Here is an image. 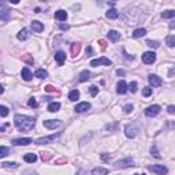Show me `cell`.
Listing matches in <instances>:
<instances>
[{
    "label": "cell",
    "instance_id": "12",
    "mask_svg": "<svg viewBox=\"0 0 175 175\" xmlns=\"http://www.w3.org/2000/svg\"><path fill=\"white\" fill-rule=\"evenodd\" d=\"M74 110L77 111V112H85V111L90 110V104H89V103H86V101H84V103L77 104Z\"/></svg>",
    "mask_w": 175,
    "mask_h": 175
},
{
    "label": "cell",
    "instance_id": "27",
    "mask_svg": "<svg viewBox=\"0 0 175 175\" xmlns=\"http://www.w3.org/2000/svg\"><path fill=\"white\" fill-rule=\"evenodd\" d=\"M146 34V29H144V27H141V29H136L133 32V37H136V39H138V37H142Z\"/></svg>",
    "mask_w": 175,
    "mask_h": 175
},
{
    "label": "cell",
    "instance_id": "32",
    "mask_svg": "<svg viewBox=\"0 0 175 175\" xmlns=\"http://www.w3.org/2000/svg\"><path fill=\"white\" fill-rule=\"evenodd\" d=\"M34 75H36L37 78H47V77H48V73H47L44 68H39Z\"/></svg>",
    "mask_w": 175,
    "mask_h": 175
},
{
    "label": "cell",
    "instance_id": "9",
    "mask_svg": "<svg viewBox=\"0 0 175 175\" xmlns=\"http://www.w3.org/2000/svg\"><path fill=\"white\" fill-rule=\"evenodd\" d=\"M159 112H160V105H151V107H148L145 110V115L149 118L156 116Z\"/></svg>",
    "mask_w": 175,
    "mask_h": 175
},
{
    "label": "cell",
    "instance_id": "35",
    "mask_svg": "<svg viewBox=\"0 0 175 175\" xmlns=\"http://www.w3.org/2000/svg\"><path fill=\"white\" fill-rule=\"evenodd\" d=\"M10 153V149L8 148H6V146H0V157H4V156H7Z\"/></svg>",
    "mask_w": 175,
    "mask_h": 175
},
{
    "label": "cell",
    "instance_id": "43",
    "mask_svg": "<svg viewBox=\"0 0 175 175\" xmlns=\"http://www.w3.org/2000/svg\"><path fill=\"white\" fill-rule=\"evenodd\" d=\"M101 159H103L104 162H110V160H111L110 153H101Z\"/></svg>",
    "mask_w": 175,
    "mask_h": 175
},
{
    "label": "cell",
    "instance_id": "18",
    "mask_svg": "<svg viewBox=\"0 0 175 175\" xmlns=\"http://www.w3.org/2000/svg\"><path fill=\"white\" fill-rule=\"evenodd\" d=\"M32 27H33V30H34L36 33H41L42 30H44V25H42L41 22H39V21H33Z\"/></svg>",
    "mask_w": 175,
    "mask_h": 175
},
{
    "label": "cell",
    "instance_id": "13",
    "mask_svg": "<svg viewBox=\"0 0 175 175\" xmlns=\"http://www.w3.org/2000/svg\"><path fill=\"white\" fill-rule=\"evenodd\" d=\"M0 19L1 21H7L8 19V10L6 8V4L1 1L0 4Z\"/></svg>",
    "mask_w": 175,
    "mask_h": 175
},
{
    "label": "cell",
    "instance_id": "4",
    "mask_svg": "<svg viewBox=\"0 0 175 175\" xmlns=\"http://www.w3.org/2000/svg\"><path fill=\"white\" fill-rule=\"evenodd\" d=\"M60 136V133L58 134H52V136H47V137H41V138H37L34 142L37 144V145H42V144H49L52 142V141H55L58 137Z\"/></svg>",
    "mask_w": 175,
    "mask_h": 175
},
{
    "label": "cell",
    "instance_id": "24",
    "mask_svg": "<svg viewBox=\"0 0 175 175\" xmlns=\"http://www.w3.org/2000/svg\"><path fill=\"white\" fill-rule=\"evenodd\" d=\"M107 174H108V170L103 168V167H97V168L92 170V175H107Z\"/></svg>",
    "mask_w": 175,
    "mask_h": 175
},
{
    "label": "cell",
    "instance_id": "25",
    "mask_svg": "<svg viewBox=\"0 0 175 175\" xmlns=\"http://www.w3.org/2000/svg\"><path fill=\"white\" fill-rule=\"evenodd\" d=\"M23 160H25L26 163H34L37 160V156L34 155V153H26V155L23 156Z\"/></svg>",
    "mask_w": 175,
    "mask_h": 175
},
{
    "label": "cell",
    "instance_id": "36",
    "mask_svg": "<svg viewBox=\"0 0 175 175\" xmlns=\"http://www.w3.org/2000/svg\"><path fill=\"white\" fill-rule=\"evenodd\" d=\"M0 115L3 118H6L7 115H8V108H7L6 105H0Z\"/></svg>",
    "mask_w": 175,
    "mask_h": 175
},
{
    "label": "cell",
    "instance_id": "23",
    "mask_svg": "<svg viewBox=\"0 0 175 175\" xmlns=\"http://www.w3.org/2000/svg\"><path fill=\"white\" fill-rule=\"evenodd\" d=\"M79 51H81V44H79V42L71 44V55L73 56H77L78 53H79Z\"/></svg>",
    "mask_w": 175,
    "mask_h": 175
},
{
    "label": "cell",
    "instance_id": "11",
    "mask_svg": "<svg viewBox=\"0 0 175 175\" xmlns=\"http://www.w3.org/2000/svg\"><path fill=\"white\" fill-rule=\"evenodd\" d=\"M148 81H149V84L152 85L153 88H156V86H160V85L163 84L162 78H160V77H157V75H155V74H151L149 77H148Z\"/></svg>",
    "mask_w": 175,
    "mask_h": 175
},
{
    "label": "cell",
    "instance_id": "29",
    "mask_svg": "<svg viewBox=\"0 0 175 175\" xmlns=\"http://www.w3.org/2000/svg\"><path fill=\"white\" fill-rule=\"evenodd\" d=\"M59 108H60V103H58V101H53L48 105V111H51V112H56V111H59Z\"/></svg>",
    "mask_w": 175,
    "mask_h": 175
},
{
    "label": "cell",
    "instance_id": "47",
    "mask_svg": "<svg viewBox=\"0 0 175 175\" xmlns=\"http://www.w3.org/2000/svg\"><path fill=\"white\" fill-rule=\"evenodd\" d=\"M167 111H168V113H175V105H168Z\"/></svg>",
    "mask_w": 175,
    "mask_h": 175
},
{
    "label": "cell",
    "instance_id": "22",
    "mask_svg": "<svg viewBox=\"0 0 175 175\" xmlns=\"http://www.w3.org/2000/svg\"><path fill=\"white\" fill-rule=\"evenodd\" d=\"M105 16H107L108 19H116L118 16H119V14H118V11L115 10V8H111V10H108V11H107Z\"/></svg>",
    "mask_w": 175,
    "mask_h": 175
},
{
    "label": "cell",
    "instance_id": "46",
    "mask_svg": "<svg viewBox=\"0 0 175 175\" xmlns=\"http://www.w3.org/2000/svg\"><path fill=\"white\" fill-rule=\"evenodd\" d=\"M65 163H67V159L66 157H63V159H59L55 162V164H65Z\"/></svg>",
    "mask_w": 175,
    "mask_h": 175
},
{
    "label": "cell",
    "instance_id": "30",
    "mask_svg": "<svg viewBox=\"0 0 175 175\" xmlns=\"http://www.w3.org/2000/svg\"><path fill=\"white\" fill-rule=\"evenodd\" d=\"M1 165H3L4 168H18V167H19V164H18V163H15V162H13V163L3 162V163H1Z\"/></svg>",
    "mask_w": 175,
    "mask_h": 175
},
{
    "label": "cell",
    "instance_id": "38",
    "mask_svg": "<svg viewBox=\"0 0 175 175\" xmlns=\"http://www.w3.org/2000/svg\"><path fill=\"white\" fill-rule=\"evenodd\" d=\"M152 94V88H144L142 89V96L144 97H149Z\"/></svg>",
    "mask_w": 175,
    "mask_h": 175
},
{
    "label": "cell",
    "instance_id": "49",
    "mask_svg": "<svg viewBox=\"0 0 175 175\" xmlns=\"http://www.w3.org/2000/svg\"><path fill=\"white\" fill-rule=\"evenodd\" d=\"M59 27H60L62 30H67L70 26H68V25H65V23H60V25H59Z\"/></svg>",
    "mask_w": 175,
    "mask_h": 175
},
{
    "label": "cell",
    "instance_id": "10",
    "mask_svg": "<svg viewBox=\"0 0 175 175\" xmlns=\"http://www.w3.org/2000/svg\"><path fill=\"white\" fill-rule=\"evenodd\" d=\"M42 125H44V127H47V129H56V127H59L60 125H62V122H60V120L48 119V120H44Z\"/></svg>",
    "mask_w": 175,
    "mask_h": 175
},
{
    "label": "cell",
    "instance_id": "31",
    "mask_svg": "<svg viewBox=\"0 0 175 175\" xmlns=\"http://www.w3.org/2000/svg\"><path fill=\"white\" fill-rule=\"evenodd\" d=\"M165 44L170 47V48H172V47H175V36H167V39H165Z\"/></svg>",
    "mask_w": 175,
    "mask_h": 175
},
{
    "label": "cell",
    "instance_id": "1",
    "mask_svg": "<svg viewBox=\"0 0 175 175\" xmlns=\"http://www.w3.org/2000/svg\"><path fill=\"white\" fill-rule=\"evenodd\" d=\"M14 123L15 127L21 131H27V130H32L36 125V119L32 116H26V115H21V113H16L14 116Z\"/></svg>",
    "mask_w": 175,
    "mask_h": 175
},
{
    "label": "cell",
    "instance_id": "37",
    "mask_svg": "<svg viewBox=\"0 0 175 175\" xmlns=\"http://www.w3.org/2000/svg\"><path fill=\"white\" fill-rule=\"evenodd\" d=\"M146 44H148L151 48H153V49H156V48H159V47H160L159 42H157V41H152V40H148V41H146Z\"/></svg>",
    "mask_w": 175,
    "mask_h": 175
},
{
    "label": "cell",
    "instance_id": "15",
    "mask_svg": "<svg viewBox=\"0 0 175 175\" xmlns=\"http://www.w3.org/2000/svg\"><path fill=\"white\" fill-rule=\"evenodd\" d=\"M116 92L119 94H125L127 92V84L125 81H119L116 85Z\"/></svg>",
    "mask_w": 175,
    "mask_h": 175
},
{
    "label": "cell",
    "instance_id": "33",
    "mask_svg": "<svg viewBox=\"0 0 175 175\" xmlns=\"http://www.w3.org/2000/svg\"><path fill=\"white\" fill-rule=\"evenodd\" d=\"M22 60H23V62H25L27 66H32L33 63H34V60H33V58H32L30 55H23V56H22Z\"/></svg>",
    "mask_w": 175,
    "mask_h": 175
},
{
    "label": "cell",
    "instance_id": "2",
    "mask_svg": "<svg viewBox=\"0 0 175 175\" xmlns=\"http://www.w3.org/2000/svg\"><path fill=\"white\" fill-rule=\"evenodd\" d=\"M138 133V127L136 123H129L125 126V134H126L127 138H134Z\"/></svg>",
    "mask_w": 175,
    "mask_h": 175
},
{
    "label": "cell",
    "instance_id": "6",
    "mask_svg": "<svg viewBox=\"0 0 175 175\" xmlns=\"http://www.w3.org/2000/svg\"><path fill=\"white\" fill-rule=\"evenodd\" d=\"M100 65H104V66H111L112 65V62H111L108 58H99V59H93V60H90V66H93V67H97V66Z\"/></svg>",
    "mask_w": 175,
    "mask_h": 175
},
{
    "label": "cell",
    "instance_id": "8",
    "mask_svg": "<svg viewBox=\"0 0 175 175\" xmlns=\"http://www.w3.org/2000/svg\"><path fill=\"white\" fill-rule=\"evenodd\" d=\"M32 142H33V139L29 138V137H25V138H15L11 141V144L15 146H19V145L25 146V145H29V144H32Z\"/></svg>",
    "mask_w": 175,
    "mask_h": 175
},
{
    "label": "cell",
    "instance_id": "50",
    "mask_svg": "<svg viewBox=\"0 0 175 175\" xmlns=\"http://www.w3.org/2000/svg\"><path fill=\"white\" fill-rule=\"evenodd\" d=\"M116 74H118V75H125V71H123V70H118Z\"/></svg>",
    "mask_w": 175,
    "mask_h": 175
},
{
    "label": "cell",
    "instance_id": "48",
    "mask_svg": "<svg viewBox=\"0 0 175 175\" xmlns=\"http://www.w3.org/2000/svg\"><path fill=\"white\" fill-rule=\"evenodd\" d=\"M45 90L47 92H53V90H55V88L52 86V85H47V86H45Z\"/></svg>",
    "mask_w": 175,
    "mask_h": 175
},
{
    "label": "cell",
    "instance_id": "34",
    "mask_svg": "<svg viewBox=\"0 0 175 175\" xmlns=\"http://www.w3.org/2000/svg\"><path fill=\"white\" fill-rule=\"evenodd\" d=\"M52 159V153L51 152H41V160L42 162H48Z\"/></svg>",
    "mask_w": 175,
    "mask_h": 175
},
{
    "label": "cell",
    "instance_id": "28",
    "mask_svg": "<svg viewBox=\"0 0 175 175\" xmlns=\"http://www.w3.org/2000/svg\"><path fill=\"white\" fill-rule=\"evenodd\" d=\"M174 16H175L174 10H167L162 13V18H164V19H170V18H174Z\"/></svg>",
    "mask_w": 175,
    "mask_h": 175
},
{
    "label": "cell",
    "instance_id": "20",
    "mask_svg": "<svg viewBox=\"0 0 175 175\" xmlns=\"http://www.w3.org/2000/svg\"><path fill=\"white\" fill-rule=\"evenodd\" d=\"M108 39L113 42L118 41V40L120 39V33H118L116 30H110V32H108Z\"/></svg>",
    "mask_w": 175,
    "mask_h": 175
},
{
    "label": "cell",
    "instance_id": "45",
    "mask_svg": "<svg viewBox=\"0 0 175 175\" xmlns=\"http://www.w3.org/2000/svg\"><path fill=\"white\" fill-rule=\"evenodd\" d=\"M99 44H100V47H101V49H105V47H107V41L105 40H99Z\"/></svg>",
    "mask_w": 175,
    "mask_h": 175
},
{
    "label": "cell",
    "instance_id": "17",
    "mask_svg": "<svg viewBox=\"0 0 175 175\" xmlns=\"http://www.w3.org/2000/svg\"><path fill=\"white\" fill-rule=\"evenodd\" d=\"M18 40H21V41H25V40H27L30 37V32L27 29H22L19 33H18Z\"/></svg>",
    "mask_w": 175,
    "mask_h": 175
},
{
    "label": "cell",
    "instance_id": "53",
    "mask_svg": "<svg viewBox=\"0 0 175 175\" xmlns=\"http://www.w3.org/2000/svg\"><path fill=\"white\" fill-rule=\"evenodd\" d=\"M134 175H144V174H134Z\"/></svg>",
    "mask_w": 175,
    "mask_h": 175
},
{
    "label": "cell",
    "instance_id": "52",
    "mask_svg": "<svg viewBox=\"0 0 175 175\" xmlns=\"http://www.w3.org/2000/svg\"><path fill=\"white\" fill-rule=\"evenodd\" d=\"M170 27H171V29H175V22H171V23H170Z\"/></svg>",
    "mask_w": 175,
    "mask_h": 175
},
{
    "label": "cell",
    "instance_id": "44",
    "mask_svg": "<svg viewBox=\"0 0 175 175\" xmlns=\"http://www.w3.org/2000/svg\"><path fill=\"white\" fill-rule=\"evenodd\" d=\"M131 111H133V105H131V104H126V105H125V112L130 113Z\"/></svg>",
    "mask_w": 175,
    "mask_h": 175
},
{
    "label": "cell",
    "instance_id": "7",
    "mask_svg": "<svg viewBox=\"0 0 175 175\" xmlns=\"http://www.w3.org/2000/svg\"><path fill=\"white\" fill-rule=\"evenodd\" d=\"M133 165H134V160L131 157H126V159L116 162V167H119V168H129V167H133Z\"/></svg>",
    "mask_w": 175,
    "mask_h": 175
},
{
    "label": "cell",
    "instance_id": "39",
    "mask_svg": "<svg viewBox=\"0 0 175 175\" xmlns=\"http://www.w3.org/2000/svg\"><path fill=\"white\" fill-rule=\"evenodd\" d=\"M151 153H152V156H155V157H157V159H160V155H159V151H157V148H156L155 145L151 148Z\"/></svg>",
    "mask_w": 175,
    "mask_h": 175
},
{
    "label": "cell",
    "instance_id": "19",
    "mask_svg": "<svg viewBox=\"0 0 175 175\" xmlns=\"http://www.w3.org/2000/svg\"><path fill=\"white\" fill-rule=\"evenodd\" d=\"M21 75H22V78L25 79V81H30L32 79V73H30V70L27 67H23L22 68V71H21Z\"/></svg>",
    "mask_w": 175,
    "mask_h": 175
},
{
    "label": "cell",
    "instance_id": "41",
    "mask_svg": "<svg viewBox=\"0 0 175 175\" xmlns=\"http://www.w3.org/2000/svg\"><path fill=\"white\" fill-rule=\"evenodd\" d=\"M89 92H90L92 96H96V94L99 93V88H97V86H94V85H92V86L89 88Z\"/></svg>",
    "mask_w": 175,
    "mask_h": 175
},
{
    "label": "cell",
    "instance_id": "5",
    "mask_svg": "<svg viewBox=\"0 0 175 175\" xmlns=\"http://www.w3.org/2000/svg\"><path fill=\"white\" fill-rule=\"evenodd\" d=\"M148 170H149V171H153L155 174H157V175H164V174H167V172H168L167 167H164V165H162V164L149 165V167H148Z\"/></svg>",
    "mask_w": 175,
    "mask_h": 175
},
{
    "label": "cell",
    "instance_id": "21",
    "mask_svg": "<svg viewBox=\"0 0 175 175\" xmlns=\"http://www.w3.org/2000/svg\"><path fill=\"white\" fill-rule=\"evenodd\" d=\"M55 18L58 21H66L67 19V13L63 11V10H59V11H56L55 13Z\"/></svg>",
    "mask_w": 175,
    "mask_h": 175
},
{
    "label": "cell",
    "instance_id": "51",
    "mask_svg": "<svg viewBox=\"0 0 175 175\" xmlns=\"http://www.w3.org/2000/svg\"><path fill=\"white\" fill-rule=\"evenodd\" d=\"M86 53H89V55L92 53V47H88L86 48Z\"/></svg>",
    "mask_w": 175,
    "mask_h": 175
},
{
    "label": "cell",
    "instance_id": "26",
    "mask_svg": "<svg viewBox=\"0 0 175 175\" xmlns=\"http://www.w3.org/2000/svg\"><path fill=\"white\" fill-rule=\"evenodd\" d=\"M68 99L71 101H77L78 99H79V92H78L77 89H73V90L68 93Z\"/></svg>",
    "mask_w": 175,
    "mask_h": 175
},
{
    "label": "cell",
    "instance_id": "3",
    "mask_svg": "<svg viewBox=\"0 0 175 175\" xmlns=\"http://www.w3.org/2000/svg\"><path fill=\"white\" fill-rule=\"evenodd\" d=\"M141 59H142V62L145 63V65H152V63H155V60H156V53L152 51L144 52Z\"/></svg>",
    "mask_w": 175,
    "mask_h": 175
},
{
    "label": "cell",
    "instance_id": "16",
    "mask_svg": "<svg viewBox=\"0 0 175 175\" xmlns=\"http://www.w3.org/2000/svg\"><path fill=\"white\" fill-rule=\"evenodd\" d=\"M88 79H90V71L84 70V71L79 73V75H78V81L79 82H86Z\"/></svg>",
    "mask_w": 175,
    "mask_h": 175
},
{
    "label": "cell",
    "instance_id": "54",
    "mask_svg": "<svg viewBox=\"0 0 175 175\" xmlns=\"http://www.w3.org/2000/svg\"><path fill=\"white\" fill-rule=\"evenodd\" d=\"M172 126H174V127H175V122H174V123H172Z\"/></svg>",
    "mask_w": 175,
    "mask_h": 175
},
{
    "label": "cell",
    "instance_id": "14",
    "mask_svg": "<svg viewBox=\"0 0 175 175\" xmlns=\"http://www.w3.org/2000/svg\"><path fill=\"white\" fill-rule=\"evenodd\" d=\"M55 60L58 62L59 66H62L63 63H65V60H66V53L63 51H58L55 53Z\"/></svg>",
    "mask_w": 175,
    "mask_h": 175
},
{
    "label": "cell",
    "instance_id": "42",
    "mask_svg": "<svg viewBox=\"0 0 175 175\" xmlns=\"http://www.w3.org/2000/svg\"><path fill=\"white\" fill-rule=\"evenodd\" d=\"M27 104H29L30 107H33V108H37V107H39V103L36 101V99H30Z\"/></svg>",
    "mask_w": 175,
    "mask_h": 175
},
{
    "label": "cell",
    "instance_id": "40",
    "mask_svg": "<svg viewBox=\"0 0 175 175\" xmlns=\"http://www.w3.org/2000/svg\"><path fill=\"white\" fill-rule=\"evenodd\" d=\"M129 89H130V92H131V93H136V92H137V82H136V81L130 82Z\"/></svg>",
    "mask_w": 175,
    "mask_h": 175
}]
</instances>
